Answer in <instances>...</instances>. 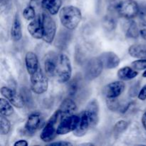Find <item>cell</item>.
I'll return each instance as SVG.
<instances>
[{
    "instance_id": "6da1fadb",
    "label": "cell",
    "mask_w": 146,
    "mask_h": 146,
    "mask_svg": "<svg viewBox=\"0 0 146 146\" xmlns=\"http://www.w3.org/2000/svg\"><path fill=\"white\" fill-rule=\"evenodd\" d=\"M109 8L120 17L128 19L136 17L140 11L138 4L134 0H113Z\"/></svg>"
},
{
    "instance_id": "7a4b0ae2",
    "label": "cell",
    "mask_w": 146,
    "mask_h": 146,
    "mask_svg": "<svg viewBox=\"0 0 146 146\" xmlns=\"http://www.w3.org/2000/svg\"><path fill=\"white\" fill-rule=\"evenodd\" d=\"M59 18L61 24L66 29L72 31L80 24L82 19V14L78 7L66 6L60 10Z\"/></svg>"
},
{
    "instance_id": "3957f363",
    "label": "cell",
    "mask_w": 146,
    "mask_h": 146,
    "mask_svg": "<svg viewBox=\"0 0 146 146\" xmlns=\"http://www.w3.org/2000/svg\"><path fill=\"white\" fill-rule=\"evenodd\" d=\"M62 118V115L58 109L51 115L40 135V138L44 142H50L55 138L57 135V128L59 124L58 123H60Z\"/></svg>"
},
{
    "instance_id": "277c9868",
    "label": "cell",
    "mask_w": 146,
    "mask_h": 146,
    "mask_svg": "<svg viewBox=\"0 0 146 146\" xmlns=\"http://www.w3.org/2000/svg\"><path fill=\"white\" fill-rule=\"evenodd\" d=\"M72 68L69 58L65 54H59L58 56L56 76L61 84L67 83L71 78Z\"/></svg>"
},
{
    "instance_id": "5b68a950",
    "label": "cell",
    "mask_w": 146,
    "mask_h": 146,
    "mask_svg": "<svg viewBox=\"0 0 146 146\" xmlns=\"http://www.w3.org/2000/svg\"><path fill=\"white\" fill-rule=\"evenodd\" d=\"M102 64L98 57H94L86 61L84 67V78L87 81H92L98 78L104 69Z\"/></svg>"
},
{
    "instance_id": "8992f818",
    "label": "cell",
    "mask_w": 146,
    "mask_h": 146,
    "mask_svg": "<svg viewBox=\"0 0 146 146\" xmlns=\"http://www.w3.org/2000/svg\"><path fill=\"white\" fill-rule=\"evenodd\" d=\"M43 26V38L45 42L51 44L56 34V24L54 19L47 13H44L41 17Z\"/></svg>"
},
{
    "instance_id": "52a82bcc",
    "label": "cell",
    "mask_w": 146,
    "mask_h": 146,
    "mask_svg": "<svg viewBox=\"0 0 146 146\" xmlns=\"http://www.w3.org/2000/svg\"><path fill=\"white\" fill-rule=\"evenodd\" d=\"M31 90L36 94H42L46 92L48 88V78L45 76L41 68L35 74L30 76Z\"/></svg>"
},
{
    "instance_id": "ba28073f",
    "label": "cell",
    "mask_w": 146,
    "mask_h": 146,
    "mask_svg": "<svg viewBox=\"0 0 146 146\" xmlns=\"http://www.w3.org/2000/svg\"><path fill=\"white\" fill-rule=\"evenodd\" d=\"M79 122L80 116L78 115H71L64 117L57 128V135H66L74 131L78 127Z\"/></svg>"
},
{
    "instance_id": "9c48e42d",
    "label": "cell",
    "mask_w": 146,
    "mask_h": 146,
    "mask_svg": "<svg viewBox=\"0 0 146 146\" xmlns=\"http://www.w3.org/2000/svg\"><path fill=\"white\" fill-rule=\"evenodd\" d=\"M98 57L104 68L107 69H113L116 68L121 63V59L118 55L112 51L104 52L100 54Z\"/></svg>"
},
{
    "instance_id": "30bf717a",
    "label": "cell",
    "mask_w": 146,
    "mask_h": 146,
    "mask_svg": "<svg viewBox=\"0 0 146 146\" xmlns=\"http://www.w3.org/2000/svg\"><path fill=\"white\" fill-rule=\"evenodd\" d=\"M1 94L6 99L8 100L14 106L18 108H22L24 106V101L21 94H18L15 91L8 87L3 86L1 88Z\"/></svg>"
},
{
    "instance_id": "8fae6325",
    "label": "cell",
    "mask_w": 146,
    "mask_h": 146,
    "mask_svg": "<svg viewBox=\"0 0 146 146\" xmlns=\"http://www.w3.org/2000/svg\"><path fill=\"white\" fill-rule=\"evenodd\" d=\"M125 85L123 81H117L110 83L104 88V93L107 98H116L125 91Z\"/></svg>"
},
{
    "instance_id": "7c38bea8",
    "label": "cell",
    "mask_w": 146,
    "mask_h": 146,
    "mask_svg": "<svg viewBox=\"0 0 146 146\" xmlns=\"http://www.w3.org/2000/svg\"><path fill=\"white\" fill-rule=\"evenodd\" d=\"M86 112L89 118L91 127H95L99 120V104L96 99H92L88 103L86 108Z\"/></svg>"
},
{
    "instance_id": "4fadbf2b",
    "label": "cell",
    "mask_w": 146,
    "mask_h": 146,
    "mask_svg": "<svg viewBox=\"0 0 146 146\" xmlns=\"http://www.w3.org/2000/svg\"><path fill=\"white\" fill-rule=\"evenodd\" d=\"M58 56L53 51L48 53L44 58V70L48 76H55L56 71Z\"/></svg>"
},
{
    "instance_id": "5bb4252c",
    "label": "cell",
    "mask_w": 146,
    "mask_h": 146,
    "mask_svg": "<svg viewBox=\"0 0 146 146\" xmlns=\"http://www.w3.org/2000/svg\"><path fill=\"white\" fill-rule=\"evenodd\" d=\"M27 30L30 35L36 39H40L43 38V26L42 20L39 17L35 18L29 24Z\"/></svg>"
},
{
    "instance_id": "9a60e30c",
    "label": "cell",
    "mask_w": 146,
    "mask_h": 146,
    "mask_svg": "<svg viewBox=\"0 0 146 146\" xmlns=\"http://www.w3.org/2000/svg\"><path fill=\"white\" fill-rule=\"evenodd\" d=\"M83 81L81 76L76 74L68 84V94L71 97H76L83 90Z\"/></svg>"
},
{
    "instance_id": "2e32d148",
    "label": "cell",
    "mask_w": 146,
    "mask_h": 146,
    "mask_svg": "<svg viewBox=\"0 0 146 146\" xmlns=\"http://www.w3.org/2000/svg\"><path fill=\"white\" fill-rule=\"evenodd\" d=\"M25 65L27 71L30 76L35 74L39 69L38 60L36 54L32 51H28L25 55Z\"/></svg>"
},
{
    "instance_id": "e0dca14e",
    "label": "cell",
    "mask_w": 146,
    "mask_h": 146,
    "mask_svg": "<svg viewBox=\"0 0 146 146\" xmlns=\"http://www.w3.org/2000/svg\"><path fill=\"white\" fill-rule=\"evenodd\" d=\"M91 127L89 118L86 111H83L80 115V122L76 129L74 131L75 136L82 137L85 135L88 131V128Z\"/></svg>"
},
{
    "instance_id": "ac0fdd59",
    "label": "cell",
    "mask_w": 146,
    "mask_h": 146,
    "mask_svg": "<svg viewBox=\"0 0 146 146\" xmlns=\"http://www.w3.org/2000/svg\"><path fill=\"white\" fill-rule=\"evenodd\" d=\"M41 122V118L40 114L33 113L28 117L25 124L26 131L29 133H34L40 126Z\"/></svg>"
},
{
    "instance_id": "d6986e66",
    "label": "cell",
    "mask_w": 146,
    "mask_h": 146,
    "mask_svg": "<svg viewBox=\"0 0 146 146\" xmlns=\"http://www.w3.org/2000/svg\"><path fill=\"white\" fill-rule=\"evenodd\" d=\"M11 37L13 41H19L22 38V30H21V23L19 15L16 13L13 20L11 28Z\"/></svg>"
},
{
    "instance_id": "ffe728a7",
    "label": "cell",
    "mask_w": 146,
    "mask_h": 146,
    "mask_svg": "<svg viewBox=\"0 0 146 146\" xmlns=\"http://www.w3.org/2000/svg\"><path fill=\"white\" fill-rule=\"evenodd\" d=\"M76 108L77 106L75 101L71 98H67L61 102L58 110L61 112L62 116L66 117L72 115L73 113L76 110Z\"/></svg>"
},
{
    "instance_id": "44dd1931",
    "label": "cell",
    "mask_w": 146,
    "mask_h": 146,
    "mask_svg": "<svg viewBox=\"0 0 146 146\" xmlns=\"http://www.w3.org/2000/svg\"><path fill=\"white\" fill-rule=\"evenodd\" d=\"M41 7L51 15H55L61 9L62 0H42Z\"/></svg>"
},
{
    "instance_id": "7402d4cb",
    "label": "cell",
    "mask_w": 146,
    "mask_h": 146,
    "mask_svg": "<svg viewBox=\"0 0 146 146\" xmlns=\"http://www.w3.org/2000/svg\"><path fill=\"white\" fill-rule=\"evenodd\" d=\"M71 30H61L58 34L56 39V46L60 49H64L68 46L72 37V34L70 32Z\"/></svg>"
},
{
    "instance_id": "603a6c76",
    "label": "cell",
    "mask_w": 146,
    "mask_h": 146,
    "mask_svg": "<svg viewBox=\"0 0 146 146\" xmlns=\"http://www.w3.org/2000/svg\"><path fill=\"white\" fill-rule=\"evenodd\" d=\"M128 54L133 58H146V44H133L128 48Z\"/></svg>"
},
{
    "instance_id": "cb8c5ba5",
    "label": "cell",
    "mask_w": 146,
    "mask_h": 146,
    "mask_svg": "<svg viewBox=\"0 0 146 146\" xmlns=\"http://www.w3.org/2000/svg\"><path fill=\"white\" fill-rule=\"evenodd\" d=\"M117 75L119 79L122 81H129L135 78L138 75V72H137L136 70L134 68L125 66L118 70Z\"/></svg>"
},
{
    "instance_id": "d4e9b609",
    "label": "cell",
    "mask_w": 146,
    "mask_h": 146,
    "mask_svg": "<svg viewBox=\"0 0 146 146\" xmlns=\"http://www.w3.org/2000/svg\"><path fill=\"white\" fill-rule=\"evenodd\" d=\"M12 104L6 98L0 99V113L4 116H10L14 112Z\"/></svg>"
},
{
    "instance_id": "484cf974",
    "label": "cell",
    "mask_w": 146,
    "mask_h": 146,
    "mask_svg": "<svg viewBox=\"0 0 146 146\" xmlns=\"http://www.w3.org/2000/svg\"><path fill=\"white\" fill-rule=\"evenodd\" d=\"M139 28L134 21H131L126 30V36L131 38H136L139 35Z\"/></svg>"
},
{
    "instance_id": "4316f807",
    "label": "cell",
    "mask_w": 146,
    "mask_h": 146,
    "mask_svg": "<svg viewBox=\"0 0 146 146\" xmlns=\"http://www.w3.org/2000/svg\"><path fill=\"white\" fill-rule=\"evenodd\" d=\"M11 130V123L9 121L4 115H1L0 116V134L1 135H5L9 133Z\"/></svg>"
},
{
    "instance_id": "83f0119b",
    "label": "cell",
    "mask_w": 146,
    "mask_h": 146,
    "mask_svg": "<svg viewBox=\"0 0 146 146\" xmlns=\"http://www.w3.org/2000/svg\"><path fill=\"white\" fill-rule=\"evenodd\" d=\"M104 27L108 31H111L114 30L116 27L117 22L115 18H113L111 16H106L104 18V21H103Z\"/></svg>"
},
{
    "instance_id": "f1b7e54d",
    "label": "cell",
    "mask_w": 146,
    "mask_h": 146,
    "mask_svg": "<svg viewBox=\"0 0 146 146\" xmlns=\"http://www.w3.org/2000/svg\"><path fill=\"white\" fill-rule=\"evenodd\" d=\"M128 123L127 121L121 120V121H118L115 124L113 127V132L115 135H120L122 133H123L125 130L128 128Z\"/></svg>"
},
{
    "instance_id": "f546056e",
    "label": "cell",
    "mask_w": 146,
    "mask_h": 146,
    "mask_svg": "<svg viewBox=\"0 0 146 146\" xmlns=\"http://www.w3.org/2000/svg\"><path fill=\"white\" fill-rule=\"evenodd\" d=\"M23 17H24L26 20H33L36 17V12L35 9L32 6H28L24 9L23 11Z\"/></svg>"
},
{
    "instance_id": "4dcf8cb0",
    "label": "cell",
    "mask_w": 146,
    "mask_h": 146,
    "mask_svg": "<svg viewBox=\"0 0 146 146\" xmlns=\"http://www.w3.org/2000/svg\"><path fill=\"white\" fill-rule=\"evenodd\" d=\"M133 68L136 71H142L146 68V58H139L131 64Z\"/></svg>"
},
{
    "instance_id": "1f68e13d",
    "label": "cell",
    "mask_w": 146,
    "mask_h": 146,
    "mask_svg": "<svg viewBox=\"0 0 146 146\" xmlns=\"http://www.w3.org/2000/svg\"><path fill=\"white\" fill-rule=\"evenodd\" d=\"M21 96L22 97L23 100L24 101V104H29L32 102V96H31V94L30 93V91H29L28 88H21Z\"/></svg>"
},
{
    "instance_id": "d6a6232c",
    "label": "cell",
    "mask_w": 146,
    "mask_h": 146,
    "mask_svg": "<svg viewBox=\"0 0 146 146\" xmlns=\"http://www.w3.org/2000/svg\"><path fill=\"white\" fill-rule=\"evenodd\" d=\"M139 32L141 37L146 41V21L141 20L139 24Z\"/></svg>"
},
{
    "instance_id": "836d02e7",
    "label": "cell",
    "mask_w": 146,
    "mask_h": 146,
    "mask_svg": "<svg viewBox=\"0 0 146 146\" xmlns=\"http://www.w3.org/2000/svg\"><path fill=\"white\" fill-rule=\"evenodd\" d=\"M138 98L141 101H145L146 100V85L144 86L140 91L139 94L138 95Z\"/></svg>"
},
{
    "instance_id": "e575fe53",
    "label": "cell",
    "mask_w": 146,
    "mask_h": 146,
    "mask_svg": "<svg viewBox=\"0 0 146 146\" xmlns=\"http://www.w3.org/2000/svg\"><path fill=\"white\" fill-rule=\"evenodd\" d=\"M49 145H56V146H66V145H72V143L67 141H58V142L51 143Z\"/></svg>"
},
{
    "instance_id": "d590c367",
    "label": "cell",
    "mask_w": 146,
    "mask_h": 146,
    "mask_svg": "<svg viewBox=\"0 0 146 146\" xmlns=\"http://www.w3.org/2000/svg\"><path fill=\"white\" fill-rule=\"evenodd\" d=\"M28 145V142L27 141H25V140H19V141L14 143V146H27Z\"/></svg>"
},
{
    "instance_id": "8d00e7d4",
    "label": "cell",
    "mask_w": 146,
    "mask_h": 146,
    "mask_svg": "<svg viewBox=\"0 0 146 146\" xmlns=\"http://www.w3.org/2000/svg\"><path fill=\"white\" fill-rule=\"evenodd\" d=\"M142 124L146 131V111H145V113H144L142 116Z\"/></svg>"
},
{
    "instance_id": "74e56055",
    "label": "cell",
    "mask_w": 146,
    "mask_h": 146,
    "mask_svg": "<svg viewBox=\"0 0 146 146\" xmlns=\"http://www.w3.org/2000/svg\"><path fill=\"white\" fill-rule=\"evenodd\" d=\"M82 145H94L93 143H84V144H81Z\"/></svg>"
},
{
    "instance_id": "f35d334b",
    "label": "cell",
    "mask_w": 146,
    "mask_h": 146,
    "mask_svg": "<svg viewBox=\"0 0 146 146\" xmlns=\"http://www.w3.org/2000/svg\"><path fill=\"white\" fill-rule=\"evenodd\" d=\"M143 77L146 78V70L145 71V72H143Z\"/></svg>"
},
{
    "instance_id": "ab89813d",
    "label": "cell",
    "mask_w": 146,
    "mask_h": 146,
    "mask_svg": "<svg viewBox=\"0 0 146 146\" xmlns=\"http://www.w3.org/2000/svg\"><path fill=\"white\" fill-rule=\"evenodd\" d=\"M1 2H7V1H9V0H1Z\"/></svg>"
},
{
    "instance_id": "60d3db41",
    "label": "cell",
    "mask_w": 146,
    "mask_h": 146,
    "mask_svg": "<svg viewBox=\"0 0 146 146\" xmlns=\"http://www.w3.org/2000/svg\"><path fill=\"white\" fill-rule=\"evenodd\" d=\"M145 11H146V7H145Z\"/></svg>"
}]
</instances>
